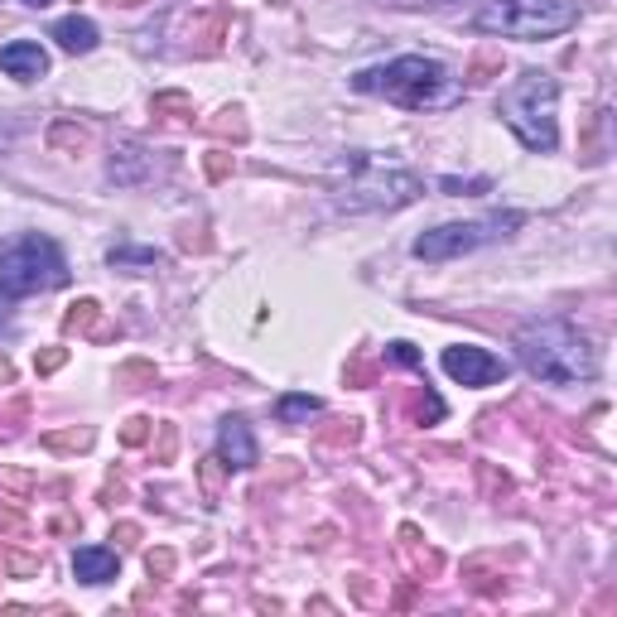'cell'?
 I'll return each instance as SVG.
<instances>
[{
  "label": "cell",
  "instance_id": "obj_5",
  "mask_svg": "<svg viewBox=\"0 0 617 617\" xmlns=\"http://www.w3.org/2000/svg\"><path fill=\"white\" fill-rule=\"evenodd\" d=\"M63 285H68V261L54 237L20 232V237L0 242V295L25 299L44 295V290H63Z\"/></svg>",
  "mask_w": 617,
  "mask_h": 617
},
{
  "label": "cell",
  "instance_id": "obj_3",
  "mask_svg": "<svg viewBox=\"0 0 617 617\" xmlns=\"http://www.w3.org/2000/svg\"><path fill=\"white\" fill-rule=\"evenodd\" d=\"M425 198V179L410 169H391V164L372 160L367 150H352L348 160L333 169V203L348 213H391Z\"/></svg>",
  "mask_w": 617,
  "mask_h": 617
},
{
  "label": "cell",
  "instance_id": "obj_23",
  "mask_svg": "<svg viewBox=\"0 0 617 617\" xmlns=\"http://www.w3.org/2000/svg\"><path fill=\"white\" fill-rule=\"evenodd\" d=\"M150 430H155V425H150L145 415H131V420L121 425V444H126V449H135V444H145V439H150Z\"/></svg>",
  "mask_w": 617,
  "mask_h": 617
},
{
  "label": "cell",
  "instance_id": "obj_26",
  "mask_svg": "<svg viewBox=\"0 0 617 617\" xmlns=\"http://www.w3.org/2000/svg\"><path fill=\"white\" fill-rule=\"evenodd\" d=\"M5 569H10L15 579H34V574H39V555H15V550H10V555H5Z\"/></svg>",
  "mask_w": 617,
  "mask_h": 617
},
{
  "label": "cell",
  "instance_id": "obj_9",
  "mask_svg": "<svg viewBox=\"0 0 617 617\" xmlns=\"http://www.w3.org/2000/svg\"><path fill=\"white\" fill-rule=\"evenodd\" d=\"M217 458L227 463V473L232 468H256V439H251V425H246L242 415H227L222 420V430H217Z\"/></svg>",
  "mask_w": 617,
  "mask_h": 617
},
{
  "label": "cell",
  "instance_id": "obj_6",
  "mask_svg": "<svg viewBox=\"0 0 617 617\" xmlns=\"http://www.w3.org/2000/svg\"><path fill=\"white\" fill-rule=\"evenodd\" d=\"M579 25V5L574 0H492L473 15V29L502 34V39H555L564 29Z\"/></svg>",
  "mask_w": 617,
  "mask_h": 617
},
{
  "label": "cell",
  "instance_id": "obj_4",
  "mask_svg": "<svg viewBox=\"0 0 617 617\" xmlns=\"http://www.w3.org/2000/svg\"><path fill=\"white\" fill-rule=\"evenodd\" d=\"M555 102H560V82L550 78V73H540V68H526V73L497 97V111H502V121L516 131V140H521L526 150L550 155V150L560 145Z\"/></svg>",
  "mask_w": 617,
  "mask_h": 617
},
{
  "label": "cell",
  "instance_id": "obj_16",
  "mask_svg": "<svg viewBox=\"0 0 617 617\" xmlns=\"http://www.w3.org/2000/svg\"><path fill=\"white\" fill-rule=\"evenodd\" d=\"M92 439H97L92 430H54V434H44V449L49 454H87Z\"/></svg>",
  "mask_w": 617,
  "mask_h": 617
},
{
  "label": "cell",
  "instance_id": "obj_10",
  "mask_svg": "<svg viewBox=\"0 0 617 617\" xmlns=\"http://www.w3.org/2000/svg\"><path fill=\"white\" fill-rule=\"evenodd\" d=\"M0 68H5L15 82H39L44 73H49V54H44L34 39H15V44L0 49Z\"/></svg>",
  "mask_w": 617,
  "mask_h": 617
},
{
  "label": "cell",
  "instance_id": "obj_25",
  "mask_svg": "<svg viewBox=\"0 0 617 617\" xmlns=\"http://www.w3.org/2000/svg\"><path fill=\"white\" fill-rule=\"evenodd\" d=\"M145 569H150V579H169V574H174V550H150V555H145Z\"/></svg>",
  "mask_w": 617,
  "mask_h": 617
},
{
  "label": "cell",
  "instance_id": "obj_2",
  "mask_svg": "<svg viewBox=\"0 0 617 617\" xmlns=\"http://www.w3.org/2000/svg\"><path fill=\"white\" fill-rule=\"evenodd\" d=\"M357 92H372V97H386L405 111H449L463 102V82L439 63V58H425V54H405V58H391L381 68H362L352 78Z\"/></svg>",
  "mask_w": 617,
  "mask_h": 617
},
{
  "label": "cell",
  "instance_id": "obj_31",
  "mask_svg": "<svg viewBox=\"0 0 617 617\" xmlns=\"http://www.w3.org/2000/svg\"><path fill=\"white\" fill-rule=\"evenodd\" d=\"M111 540H121V545H135V540H140V526H135V521H121V526L111 531Z\"/></svg>",
  "mask_w": 617,
  "mask_h": 617
},
{
  "label": "cell",
  "instance_id": "obj_22",
  "mask_svg": "<svg viewBox=\"0 0 617 617\" xmlns=\"http://www.w3.org/2000/svg\"><path fill=\"white\" fill-rule=\"evenodd\" d=\"M169 111L193 116V97H188V92H160V97H155V116H169Z\"/></svg>",
  "mask_w": 617,
  "mask_h": 617
},
{
  "label": "cell",
  "instance_id": "obj_7",
  "mask_svg": "<svg viewBox=\"0 0 617 617\" xmlns=\"http://www.w3.org/2000/svg\"><path fill=\"white\" fill-rule=\"evenodd\" d=\"M521 222H526L521 213H492V217H483V222H444V227H434V232H420L410 251H415L420 261L439 266V261L468 256V251H478V246H487V242H502Z\"/></svg>",
  "mask_w": 617,
  "mask_h": 617
},
{
  "label": "cell",
  "instance_id": "obj_19",
  "mask_svg": "<svg viewBox=\"0 0 617 617\" xmlns=\"http://www.w3.org/2000/svg\"><path fill=\"white\" fill-rule=\"evenodd\" d=\"M222 458H203L198 463V483H203V492H208V502H217V487H222Z\"/></svg>",
  "mask_w": 617,
  "mask_h": 617
},
{
  "label": "cell",
  "instance_id": "obj_24",
  "mask_svg": "<svg viewBox=\"0 0 617 617\" xmlns=\"http://www.w3.org/2000/svg\"><path fill=\"white\" fill-rule=\"evenodd\" d=\"M63 362H68V348H44V352H34V372H39V376H54Z\"/></svg>",
  "mask_w": 617,
  "mask_h": 617
},
{
  "label": "cell",
  "instance_id": "obj_29",
  "mask_svg": "<svg viewBox=\"0 0 617 617\" xmlns=\"http://www.w3.org/2000/svg\"><path fill=\"white\" fill-rule=\"evenodd\" d=\"M439 188L444 193H487L492 179H439Z\"/></svg>",
  "mask_w": 617,
  "mask_h": 617
},
{
  "label": "cell",
  "instance_id": "obj_12",
  "mask_svg": "<svg viewBox=\"0 0 617 617\" xmlns=\"http://www.w3.org/2000/svg\"><path fill=\"white\" fill-rule=\"evenodd\" d=\"M111 184H121V188H131V184H140L145 174H150V150H140L135 140H126V145H116L111 150Z\"/></svg>",
  "mask_w": 617,
  "mask_h": 617
},
{
  "label": "cell",
  "instance_id": "obj_13",
  "mask_svg": "<svg viewBox=\"0 0 617 617\" xmlns=\"http://www.w3.org/2000/svg\"><path fill=\"white\" fill-rule=\"evenodd\" d=\"M54 39H58L63 54H92L102 34H97V25H92L87 15H68V20H58L54 25Z\"/></svg>",
  "mask_w": 617,
  "mask_h": 617
},
{
  "label": "cell",
  "instance_id": "obj_17",
  "mask_svg": "<svg viewBox=\"0 0 617 617\" xmlns=\"http://www.w3.org/2000/svg\"><path fill=\"white\" fill-rule=\"evenodd\" d=\"M49 145H54V150H68V155H78V150H87V131L73 126V121H54V126H49Z\"/></svg>",
  "mask_w": 617,
  "mask_h": 617
},
{
  "label": "cell",
  "instance_id": "obj_21",
  "mask_svg": "<svg viewBox=\"0 0 617 617\" xmlns=\"http://www.w3.org/2000/svg\"><path fill=\"white\" fill-rule=\"evenodd\" d=\"M0 487H10L15 497H29L34 492V473H25V468H0Z\"/></svg>",
  "mask_w": 617,
  "mask_h": 617
},
{
  "label": "cell",
  "instance_id": "obj_30",
  "mask_svg": "<svg viewBox=\"0 0 617 617\" xmlns=\"http://www.w3.org/2000/svg\"><path fill=\"white\" fill-rule=\"evenodd\" d=\"M174 444H179V430H174V425H160V449H155V463H174Z\"/></svg>",
  "mask_w": 617,
  "mask_h": 617
},
{
  "label": "cell",
  "instance_id": "obj_28",
  "mask_svg": "<svg viewBox=\"0 0 617 617\" xmlns=\"http://www.w3.org/2000/svg\"><path fill=\"white\" fill-rule=\"evenodd\" d=\"M203 169H208V179H227V174H232V155H227V150H208V155H203Z\"/></svg>",
  "mask_w": 617,
  "mask_h": 617
},
{
  "label": "cell",
  "instance_id": "obj_34",
  "mask_svg": "<svg viewBox=\"0 0 617 617\" xmlns=\"http://www.w3.org/2000/svg\"><path fill=\"white\" fill-rule=\"evenodd\" d=\"M25 5H39V10H44V5H49V0H25Z\"/></svg>",
  "mask_w": 617,
  "mask_h": 617
},
{
  "label": "cell",
  "instance_id": "obj_15",
  "mask_svg": "<svg viewBox=\"0 0 617 617\" xmlns=\"http://www.w3.org/2000/svg\"><path fill=\"white\" fill-rule=\"evenodd\" d=\"M319 410H323L319 396H280V405H275L280 425H304V420H314Z\"/></svg>",
  "mask_w": 617,
  "mask_h": 617
},
{
  "label": "cell",
  "instance_id": "obj_11",
  "mask_svg": "<svg viewBox=\"0 0 617 617\" xmlns=\"http://www.w3.org/2000/svg\"><path fill=\"white\" fill-rule=\"evenodd\" d=\"M73 574H78L82 584H111L121 574V555L107 550V545H82L78 555H73Z\"/></svg>",
  "mask_w": 617,
  "mask_h": 617
},
{
  "label": "cell",
  "instance_id": "obj_8",
  "mask_svg": "<svg viewBox=\"0 0 617 617\" xmlns=\"http://www.w3.org/2000/svg\"><path fill=\"white\" fill-rule=\"evenodd\" d=\"M444 372L454 376L458 386H492V381H507V362L497 352L473 348V343H458V348H444Z\"/></svg>",
  "mask_w": 617,
  "mask_h": 617
},
{
  "label": "cell",
  "instance_id": "obj_27",
  "mask_svg": "<svg viewBox=\"0 0 617 617\" xmlns=\"http://www.w3.org/2000/svg\"><path fill=\"white\" fill-rule=\"evenodd\" d=\"M415 415H420V425H425V420H444V401H439V396H434V391H420V401H415Z\"/></svg>",
  "mask_w": 617,
  "mask_h": 617
},
{
  "label": "cell",
  "instance_id": "obj_32",
  "mask_svg": "<svg viewBox=\"0 0 617 617\" xmlns=\"http://www.w3.org/2000/svg\"><path fill=\"white\" fill-rule=\"evenodd\" d=\"M0 381H10V362L5 357H0Z\"/></svg>",
  "mask_w": 617,
  "mask_h": 617
},
{
  "label": "cell",
  "instance_id": "obj_20",
  "mask_svg": "<svg viewBox=\"0 0 617 617\" xmlns=\"http://www.w3.org/2000/svg\"><path fill=\"white\" fill-rule=\"evenodd\" d=\"M386 362H396V367H410V372H425V357L410 348V343H391V348H386Z\"/></svg>",
  "mask_w": 617,
  "mask_h": 617
},
{
  "label": "cell",
  "instance_id": "obj_18",
  "mask_svg": "<svg viewBox=\"0 0 617 617\" xmlns=\"http://www.w3.org/2000/svg\"><path fill=\"white\" fill-rule=\"evenodd\" d=\"M97 319H102V304H97V299H78V304L63 314V328H68V333H87Z\"/></svg>",
  "mask_w": 617,
  "mask_h": 617
},
{
  "label": "cell",
  "instance_id": "obj_33",
  "mask_svg": "<svg viewBox=\"0 0 617 617\" xmlns=\"http://www.w3.org/2000/svg\"><path fill=\"white\" fill-rule=\"evenodd\" d=\"M111 5H140V0H111Z\"/></svg>",
  "mask_w": 617,
  "mask_h": 617
},
{
  "label": "cell",
  "instance_id": "obj_14",
  "mask_svg": "<svg viewBox=\"0 0 617 617\" xmlns=\"http://www.w3.org/2000/svg\"><path fill=\"white\" fill-rule=\"evenodd\" d=\"M107 261L116 270H131V275H145V270L160 266V256H155V251H140V246H111Z\"/></svg>",
  "mask_w": 617,
  "mask_h": 617
},
{
  "label": "cell",
  "instance_id": "obj_1",
  "mask_svg": "<svg viewBox=\"0 0 617 617\" xmlns=\"http://www.w3.org/2000/svg\"><path fill=\"white\" fill-rule=\"evenodd\" d=\"M516 362L545 386H579L598 376V348L569 319H531L516 328Z\"/></svg>",
  "mask_w": 617,
  "mask_h": 617
}]
</instances>
